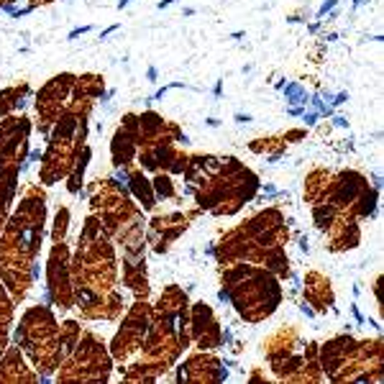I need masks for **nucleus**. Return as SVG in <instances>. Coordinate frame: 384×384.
<instances>
[{
	"instance_id": "4",
	"label": "nucleus",
	"mask_w": 384,
	"mask_h": 384,
	"mask_svg": "<svg viewBox=\"0 0 384 384\" xmlns=\"http://www.w3.org/2000/svg\"><path fill=\"white\" fill-rule=\"evenodd\" d=\"M113 369L105 341L92 331H85L67 358H62L57 371V382H108Z\"/></svg>"
},
{
	"instance_id": "27",
	"label": "nucleus",
	"mask_w": 384,
	"mask_h": 384,
	"mask_svg": "<svg viewBox=\"0 0 384 384\" xmlns=\"http://www.w3.org/2000/svg\"><path fill=\"white\" fill-rule=\"evenodd\" d=\"M151 185H154V195H156V200H179V190L174 187L172 177H169L166 172L154 174Z\"/></svg>"
},
{
	"instance_id": "9",
	"label": "nucleus",
	"mask_w": 384,
	"mask_h": 384,
	"mask_svg": "<svg viewBox=\"0 0 384 384\" xmlns=\"http://www.w3.org/2000/svg\"><path fill=\"white\" fill-rule=\"evenodd\" d=\"M190 338L200 351H215L228 341V336H223V328L218 323V315L205 300L190 307Z\"/></svg>"
},
{
	"instance_id": "34",
	"label": "nucleus",
	"mask_w": 384,
	"mask_h": 384,
	"mask_svg": "<svg viewBox=\"0 0 384 384\" xmlns=\"http://www.w3.org/2000/svg\"><path fill=\"white\" fill-rule=\"evenodd\" d=\"M208 126L215 128V126H220V121H218V118H208Z\"/></svg>"
},
{
	"instance_id": "30",
	"label": "nucleus",
	"mask_w": 384,
	"mask_h": 384,
	"mask_svg": "<svg viewBox=\"0 0 384 384\" xmlns=\"http://www.w3.org/2000/svg\"><path fill=\"white\" fill-rule=\"evenodd\" d=\"M49 3H54V0H28V11H36V8H41V6H49Z\"/></svg>"
},
{
	"instance_id": "2",
	"label": "nucleus",
	"mask_w": 384,
	"mask_h": 384,
	"mask_svg": "<svg viewBox=\"0 0 384 384\" xmlns=\"http://www.w3.org/2000/svg\"><path fill=\"white\" fill-rule=\"evenodd\" d=\"M220 272V300H228L241 320L264 323L282 305V279L259 264L236 262L218 267Z\"/></svg>"
},
{
	"instance_id": "25",
	"label": "nucleus",
	"mask_w": 384,
	"mask_h": 384,
	"mask_svg": "<svg viewBox=\"0 0 384 384\" xmlns=\"http://www.w3.org/2000/svg\"><path fill=\"white\" fill-rule=\"evenodd\" d=\"M90 156H92V149L85 144V146L80 149V154H77L72 172L67 174V192H72V195H80V192H82V177H85V169H87Z\"/></svg>"
},
{
	"instance_id": "22",
	"label": "nucleus",
	"mask_w": 384,
	"mask_h": 384,
	"mask_svg": "<svg viewBox=\"0 0 384 384\" xmlns=\"http://www.w3.org/2000/svg\"><path fill=\"white\" fill-rule=\"evenodd\" d=\"M105 92V80L102 75H95V72H87V75H77L75 80V90H72V97L75 100H97Z\"/></svg>"
},
{
	"instance_id": "14",
	"label": "nucleus",
	"mask_w": 384,
	"mask_h": 384,
	"mask_svg": "<svg viewBox=\"0 0 384 384\" xmlns=\"http://www.w3.org/2000/svg\"><path fill=\"white\" fill-rule=\"evenodd\" d=\"M356 351V338L348 336V333H338L328 338L326 343L318 346V361H320V371L323 377H328L333 382V377L341 371V366L348 361Z\"/></svg>"
},
{
	"instance_id": "13",
	"label": "nucleus",
	"mask_w": 384,
	"mask_h": 384,
	"mask_svg": "<svg viewBox=\"0 0 384 384\" xmlns=\"http://www.w3.org/2000/svg\"><path fill=\"white\" fill-rule=\"evenodd\" d=\"M136 131H139V113H126L121 118V126L110 139V161L115 169L134 166L139 144H136Z\"/></svg>"
},
{
	"instance_id": "20",
	"label": "nucleus",
	"mask_w": 384,
	"mask_h": 384,
	"mask_svg": "<svg viewBox=\"0 0 384 384\" xmlns=\"http://www.w3.org/2000/svg\"><path fill=\"white\" fill-rule=\"evenodd\" d=\"M0 382H38V374L26 364L21 346H8L6 356L0 358Z\"/></svg>"
},
{
	"instance_id": "8",
	"label": "nucleus",
	"mask_w": 384,
	"mask_h": 384,
	"mask_svg": "<svg viewBox=\"0 0 384 384\" xmlns=\"http://www.w3.org/2000/svg\"><path fill=\"white\" fill-rule=\"evenodd\" d=\"M28 134H31V118L28 115H6L0 118V172L8 166H23L28 154Z\"/></svg>"
},
{
	"instance_id": "24",
	"label": "nucleus",
	"mask_w": 384,
	"mask_h": 384,
	"mask_svg": "<svg viewBox=\"0 0 384 384\" xmlns=\"http://www.w3.org/2000/svg\"><path fill=\"white\" fill-rule=\"evenodd\" d=\"M28 95H31L28 82H18V85H13V87L0 90V118H6L13 110L23 108V100Z\"/></svg>"
},
{
	"instance_id": "19",
	"label": "nucleus",
	"mask_w": 384,
	"mask_h": 384,
	"mask_svg": "<svg viewBox=\"0 0 384 384\" xmlns=\"http://www.w3.org/2000/svg\"><path fill=\"white\" fill-rule=\"evenodd\" d=\"M115 179H118V182H128V192L139 200V205L144 210H154V208H156L159 200L154 195L151 179L146 177L144 169H131V166H126V169H118V177Z\"/></svg>"
},
{
	"instance_id": "1",
	"label": "nucleus",
	"mask_w": 384,
	"mask_h": 384,
	"mask_svg": "<svg viewBox=\"0 0 384 384\" xmlns=\"http://www.w3.org/2000/svg\"><path fill=\"white\" fill-rule=\"evenodd\" d=\"M46 225V195L38 185L23 190L18 208L0 230V279L13 302L26 300L38 277L36 256L41 251Z\"/></svg>"
},
{
	"instance_id": "23",
	"label": "nucleus",
	"mask_w": 384,
	"mask_h": 384,
	"mask_svg": "<svg viewBox=\"0 0 384 384\" xmlns=\"http://www.w3.org/2000/svg\"><path fill=\"white\" fill-rule=\"evenodd\" d=\"M251 154H259V156H267L269 161L279 159L282 154L287 151V144L282 139V134H269V136H259V139H251L249 144Z\"/></svg>"
},
{
	"instance_id": "16",
	"label": "nucleus",
	"mask_w": 384,
	"mask_h": 384,
	"mask_svg": "<svg viewBox=\"0 0 384 384\" xmlns=\"http://www.w3.org/2000/svg\"><path fill=\"white\" fill-rule=\"evenodd\" d=\"M302 346V336L297 326H279L274 333H269L262 343V351L269 361V369L277 366L279 361H284L287 356L297 353V348Z\"/></svg>"
},
{
	"instance_id": "28",
	"label": "nucleus",
	"mask_w": 384,
	"mask_h": 384,
	"mask_svg": "<svg viewBox=\"0 0 384 384\" xmlns=\"http://www.w3.org/2000/svg\"><path fill=\"white\" fill-rule=\"evenodd\" d=\"M70 208H59L57 215H54V228H51V243H59L64 241V236H67V230H70Z\"/></svg>"
},
{
	"instance_id": "18",
	"label": "nucleus",
	"mask_w": 384,
	"mask_h": 384,
	"mask_svg": "<svg viewBox=\"0 0 384 384\" xmlns=\"http://www.w3.org/2000/svg\"><path fill=\"white\" fill-rule=\"evenodd\" d=\"M123 284L136 294V300L149 297L146 254H123Z\"/></svg>"
},
{
	"instance_id": "32",
	"label": "nucleus",
	"mask_w": 384,
	"mask_h": 384,
	"mask_svg": "<svg viewBox=\"0 0 384 384\" xmlns=\"http://www.w3.org/2000/svg\"><path fill=\"white\" fill-rule=\"evenodd\" d=\"M249 382H267V377H264L262 371H259V366H256L254 371H251V377H249Z\"/></svg>"
},
{
	"instance_id": "33",
	"label": "nucleus",
	"mask_w": 384,
	"mask_h": 384,
	"mask_svg": "<svg viewBox=\"0 0 384 384\" xmlns=\"http://www.w3.org/2000/svg\"><path fill=\"white\" fill-rule=\"evenodd\" d=\"M333 6H336V0H328L326 6H323V8H320V11H318V16H326V13H328V11H331V8H333Z\"/></svg>"
},
{
	"instance_id": "3",
	"label": "nucleus",
	"mask_w": 384,
	"mask_h": 384,
	"mask_svg": "<svg viewBox=\"0 0 384 384\" xmlns=\"http://www.w3.org/2000/svg\"><path fill=\"white\" fill-rule=\"evenodd\" d=\"M16 343L31 358L38 371V379L46 382L51 371H57L62 364V346H59V323L46 305L28 307L21 315L16 328Z\"/></svg>"
},
{
	"instance_id": "17",
	"label": "nucleus",
	"mask_w": 384,
	"mask_h": 384,
	"mask_svg": "<svg viewBox=\"0 0 384 384\" xmlns=\"http://www.w3.org/2000/svg\"><path fill=\"white\" fill-rule=\"evenodd\" d=\"M305 302L313 307L315 313H328L336 305V289H333L331 277H326L318 269L305 272Z\"/></svg>"
},
{
	"instance_id": "7",
	"label": "nucleus",
	"mask_w": 384,
	"mask_h": 384,
	"mask_svg": "<svg viewBox=\"0 0 384 384\" xmlns=\"http://www.w3.org/2000/svg\"><path fill=\"white\" fill-rule=\"evenodd\" d=\"M46 302H51L59 310L75 307V287H72L70 272V249L67 243L59 241L51 246L46 259Z\"/></svg>"
},
{
	"instance_id": "5",
	"label": "nucleus",
	"mask_w": 384,
	"mask_h": 384,
	"mask_svg": "<svg viewBox=\"0 0 384 384\" xmlns=\"http://www.w3.org/2000/svg\"><path fill=\"white\" fill-rule=\"evenodd\" d=\"M149 328H151V305L146 300H136L134 305L128 307L121 328H118V333L110 341V356H113V361L126 364L136 351H141Z\"/></svg>"
},
{
	"instance_id": "26",
	"label": "nucleus",
	"mask_w": 384,
	"mask_h": 384,
	"mask_svg": "<svg viewBox=\"0 0 384 384\" xmlns=\"http://www.w3.org/2000/svg\"><path fill=\"white\" fill-rule=\"evenodd\" d=\"M82 336V326L77 323V320H64L62 326H59V346H62V356L67 358L72 353V348L77 346Z\"/></svg>"
},
{
	"instance_id": "21",
	"label": "nucleus",
	"mask_w": 384,
	"mask_h": 384,
	"mask_svg": "<svg viewBox=\"0 0 384 384\" xmlns=\"http://www.w3.org/2000/svg\"><path fill=\"white\" fill-rule=\"evenodd\" d=\"M331 177L333 172L328 166H315V169H310L305 174V192H302V198H305L307 205L326 203L328 190H331Z\"/></svg>"
},
{
	"instance_id": "15",
	"label": "nucleus",
	"mask_w": 384,
	"mask_h": 384,
	"mask_svg": "<svg viewBox=\"0 0 384 384\" xmlns=\"http://www.w3.org/2000/svg\"><path fill=\"white\" fill-rule=\"evenodd\" d=\"M358 243H361L358 218L348 215V213H338L326 230V249L331 254H343V251H353Z\"/></svg>"
},
{
	"instance_id": "31",
	"label": "nucleus",
	"mask_w": 384,
	"mask_h": 384,
	"mask_svg": "<svg viewBox=\"0 0 384 384\" xmlns=\"http://www.w3.org/2000/svg\"><path fill=\"white\" fill-rule=\"evenodd\" d=\"M90 28H92V26H80V28H75V31H72L67 38H70V41H72V38H77V36H82V33H87Z\"/></svg>"
},
{
	"instance_id": "11",
	"label": "nucleus",
	"mask_w": 384,
	"mask_h": 384,
	"mask_svg": "<svg viewBox=\"0 0 384 384\" xmlns=\"http://www.w3.org/2000/svg\"><path fill=\"white\" fill-rule=\"evenodd\" d=\"M369 187V177L358 169H338L331 177V190H328L326 203H331L338 213H348L351 215L353 203L358 200V195Z\"/></svg>"
},
{
	"instance_id": "10",
	"label": "nucleus",
	"mask_w": 384,
	"mask_h": 384,
	"mask_svg": "<svg viewBox=\"0 0 384 384\" xmlns=\"http://www.w3.org/2000/svg\"><path fill=\"white\" fill-rule=\"evenodd\" d=\"M200 213H203L200 208H195V210H190V213H179V210L161 213V215H156L151 223H149L146 241L151 243L156 254H164V251L169 249V243H172L174 238L182 236Z\"/></svg>"
},
{
	"instance_id": "12",
	"label": "nucleus",
	"mask_w": 384,
	"mask_h": 384,
	"mask_svg": "<svg viewBox=\"0 0 384 384\" xmlns=\"http://www.w3.org/2000/svg\"><path fill=\"white\" fill-rule=\"evenodd\" d=\"M225 377H228V371L223 369V361L213 351L190 353V356L185 358V364H179L177 369V382L210 384V382H223Z\"/></svg>"
},
{
	"instance_id": "6",
	"label": "nucleus",
	"mask_w": 384,
	"mask_h": 384,
	"mask_svg": "<svg viewBox=\"0 0 384 384\" xmlns=\"http://www.w3.org/2000/svg\"><path fill=\"white\" fill-rule=\"evenodd\" d=\"M75 80H77V75L62 72V75L51 77L49 82L36 92V131L38 134L49 136L54 121L64 113L67 100L72 97Z\"/></svg>"
},
{
	"instance_id": "29",
	"label": "nucleus",
	"mask_w": 384,
	"mask_h": 384,
	"mask_svg": "<svg viewBox=\"0 0 384 384\" xmlns=\"http://www.w3.org/2000/svg\"><path fill=\"white\" fill-rule=\"evenodd\" d=\"M305 136H307V128H289V131H284V134H282V139H284V144H287V146H292V144L302 141Z\"/></svg>"
},
{
	"instance_id": "35",
	"label": "nucleus",
	"mask_w": 384,
	"mask_h": 384,
	"mask_svg": "<svg viewBox=\"0 0 384 384\" xmlns=\"http://www.w3.org/2000/svg\"><path fill=\"white\" fill-rule=\"evenodd\" d=\"M131 3H134V0H121V3H118V8H121V11H123V8L131 6Z\"/></svg>"
}]
</instances>
